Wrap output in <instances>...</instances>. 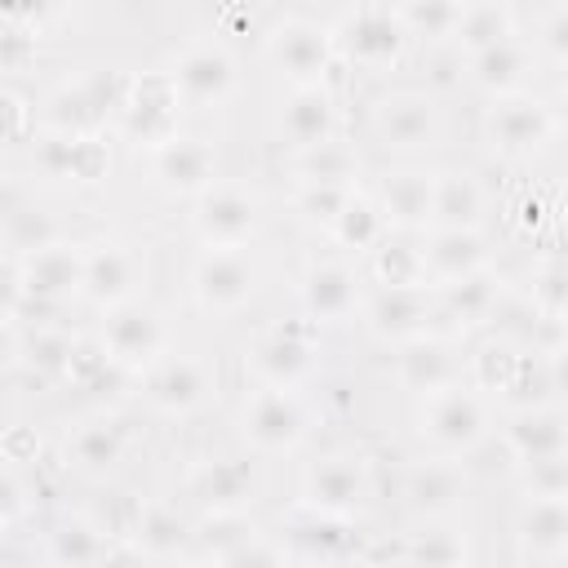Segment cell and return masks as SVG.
Segmentation results:
<instances>
[{
	"label": "cell",
	"instance_id": "44",
	"mask_svg": "<svg viewBox=\"0 0 568 568\" xmlns=\"http://www.w3.org/2000/svg\"><path fill=\"white\" fill-rule=\"evenodd\" d=\"M466 0H399V18L413 40H453Z\"/></svg>",
	"mask_w": 568,
	"mask_h": 568
},
{
	"label": "cell",
	"instance_id": "53",
	"mask_svg": "<svg viewBox=\"0 0 568 568\" xmlns=\"http://www.w3.org/2000/svg\"><path fill=\"white\" fill-rule=\"evenodd\" d=\"M541 355H546V373H550V395H555L559 404H568V337L555 342V346L541 351Z\"/></svg>",
	"mask_w": 568,
	"mask_h": 568
},
{
	"label": "cell",
	"instance_id": "48",
	"mask_svg": "<svg viewBox=\"0 0 568 568\" xmlns=\"http://www.w3.org/2000/svg\"><path fill=\"white\" fill-rule=\"evenodd\" d=\"M528 306L546 320H564L568 324V266L564 262H541L528 280Z\"/></svg>",
	"mask_w": 568,
	"mask_h": 568
},
{
	"label": "cell",
	"instance_id": "29",
	"mask_svg": "<svg viewBox=\"0 0 568 568\" xmlns=\"http://www.w3.org/2000/svg\"><path fill=\"white\" fill-rule=\"evenodd\" d=\"M537 58L541 53L528 40H519V31H515L510 40H501V44L466 58V67H470L475 89H484L493 98H510V93H524L528 89V80L537 75Z\"/></svg>",
	"mask_w": 568,
	"mask_h": 568
},
{
	"label": "cell",
	"instance_id": "40",
	"mask_svg": "<svg viewBox=\"0 0 568 568\" xmlns=\"http://www.w3.org/2000/svg\"><path fill=\"white\" fill-rule=\"evenodd\" d=\"M390 231V222H386V213H382V204H377V195H368V191H351V200H346V209L337 213V222L328 226V240L333 244H342V248H351V253H368V248H377L382 244V235Z\"/></svg>",
	"mask_w": 568,
	"mask_h": 568
},
{
	"label": "cell",
	"instance_id": "43",
	"mask_svg": "<svg viewBox=\"0 0 568 568\" xmlns=\"http://www.w3.org/2000/svg\"><path fill=\"white\" fill-rule=\"evenodd\" d=\"M293 178L297 182H337V186H355L359 178V155L355 146H346L342 138L333 142H320L311 151H297L293 155Z\"/></svg>",
	"mask_w": 568,
	"mask_h": 568
},
{
	"label": "cell",
	"instance_id": "27",
	"mask_svg": "<svg viewBox=\"0 0 568 568\" xmlns=\"http://www.w3.org/2000/svg\"><path fill=\"white\" fill-rule=\"evenodd\" d=\"M466 497V470L457 466V457H426V462H413L408 475H404V501L413 515L422 519H448Z\"/></svg>",
	"mask_w": 568,
	"mask_h": 568
},
{
	"label": "cell",
	"instance_id": "42",
	"mask_svg": "<svg viewBox=\"0 0 568 568\" xmlns=\"http://www.w3.org/2000/svg\"><path fill=\"white\" fill-rule=\"evenodd\" d=\"M519 364H524V346H519L515 337H497V342H484V346L470 355L466 377H470V386L484 390V395H510Z\"/></svg>",
	"mask_w": 568,
	"mask_h": 568
},
{
	"label": "cell",
	"instance_id": "25",
	"mask_svg": "<svg viewBox=\"0 0 568 568\" xmlns=\"http://www.w3.org/2000/svg\"><path fill=\"white\" fill-rule=\"evenodd\" d=\"M501 448L515 466H532L541 457L568 453V417L555 404H519L501 426Z\"/></svg>",
	"mask_w": 568,
	"mask_h": 568
},
{
	"label": "cell",
	"instance_id": "45",
	"mask_svg": "<svg viewBox=\"0 0 568 568\" xmlns=\"http://www.w3.org/2000/svg\"><path fill=\"white\" fill-rule=\"evenodd\" d=\"M399 559H413V564H466L470 559V537L457 532V528L408 532V541L399 546Z\"/></svg>",
	"mask_w": 568,
	"mask_h": 568
},
{
	"label": "cell",
	"instance_id": "15",
	"mask_svg": "<svg viewBox=\"0 0 568 568\" xmlns=\"http://www.w3.org/2000/svg\"><path fill=\"white\" fill-rule=\"evenodd\" d=\"M146 288V257L124 240H98L84 244V302L98 311L138 302Z\"/></svg>",
	"mask_w": 568,
	"mask_h": 568
},
{
	"label": "cell",
	"instance_id": "22",
	"mask_svg": "<svg viewBox=\"0 0 568 568\" xmlns=\"http://www.w3.org/2000/svg\"><path fill=\"white\" fill-rule=\"evenodd\" d=\"M422 262H426V284L439 288L493 266V248L479 226H430L422 240Z\"/></svg>",
	"mask_w": 568,
	"mask_h": 568
},
{
	"label": "cell",
	"instance_id": "12",
	"mask_svg": "<svg viewBox=\"0 0 568 568\" xmlns=\"http://www.w3.org/2000/svg\"><path fill=\"white\" fill-rule=\"evenodd\" d=\"M138 377H142L146 404H151L155 413H164V417H195V413L213 399V390H217L213 368H209L200 355H178V351L160 355V359H155L146 373H138Z\"/></svg>",
	"mask_w": 568,
	"mask_h": 568
},
{
	"label": "cell",
	"instance_id": "46",
	"mask_svg": "<svg viewBox=\"0 0 568 568\" xmlns=\"http://www.w3.org/2000/svg\"><path fill=\"white\" fill-rule=\"evenodd\" d=\"M351 191H355V186H337V182H297L293 209H297V217H302L306 226H320V231L328 235V226H333L337 213L346 209Z\"/></svg>",
	"mask_w": 568,
	"mask_h": 568
},
{
	"label": "cell",
	"instance_id": "5",
	"mask_svg": "<svg viewBox=\"0 0 568 568\" xmlns=\"http://www.w3.org/2000/svg\"><path fill=\"white\" fill-rule=\"evenodd\" d=\"M271 71L280 80H288V89H306V84H324L333 62H337V44H333V31L311 22V18H280L271 31H266V44H262Z\"/></svg>",
	"mask_w": 568,
	"mask_h": 568
},
{
	"label": "cell",
	"instance_id": "20",
	"mask_svg": "<svg viewBox=\"0 0 568 568\" xmlns=\"http://www.w3.org/2000/svg\"><path fill=\"white\" fill-rule=\"evenodd\" d=\"M244 368L257 386H302L315 368V342L302 328H266L244 346Z\"/></svg>",
	"mask_w": 568,
	"mask_h": 568
},
{
	"label": "cell",
	"instance_id": "32",
	"mask_svg": "<svg viewBox=\"0 0 568 568\" xmlns=\"http://www.w3.org/2000/svg\"><path fill=\"white\" fill-rule=\"evenodd\" d=\"M191 537H195V524L182 519L178 506H142L124 532L129 550L142 555V559H191Z\"/></svg>",
	"mask_w": 568,
	"mask_h": 568
},
{
	"label": "cell",
	"instance_id": "7",
	"mask_svg": "<svg viewBox=\"0 0 568 568\" xmlns=\"http://www.w3.org/2000/svg\"><path fill=\"white\" fill-rule=\"evenodd\" d=\"M133 75L115 71V67H98L84 71L75 84L58 89L44 106V129H67V133H98L106 120H115V111L129 98Z\"/></svg>",
	"mask_w": 568,
	"mask_h": 568
},
{
	"label": "cell",
	"instance_id": "54",
	"mask_svg": "<svg viewBox=\"0 0 568 568\" xmlns=\"http://www.w3.org/2000/svg\"><path fill=\"white\" fill-rule=\"evenodd\" d=\"M546 257L568 266V213H564V217L550 226V235H546Z\"/></svg>",
	"mask_w": 568,
	"mask_h": 568
},
{
	"label": "cell",
	"instance_id": "39",
	"mask_svg": "<svg viewBox=\"0 0 568 568\" xmlns=\"http://www.w3.org/2000/svg\"><path fill=\"white\" fill-rule=\"evenodd\" d=\"M510 36H515V13H510L506 0H466L462 22L453 31V44L466 58H475V53H484V49L510 40Z\"/></svg>",
	"mask_w": 568,
	"mask_h": 568
},
{
	"label": "cell",
	"instance_id": "36",
	"mask_svg": "<svg viewBox=\"0 0 568 568\" xmlns=\"http://www.w3.org/2000/svg\"><path fill=\"white\" fill-rule=\"evenodd\" d=\"M124 457V426L115 417H84L67 435V466L80 475H106Z\"/></svg>",
	"mask_w": 568,
	"mask_h": 568
},
{
	"label": "cell",
	"instance_id": "52",
	"mask_svg": "<svg viewBox=\"0 0 568 568\" xmlns=\"http://www.w3.org/2000/svg\"><path fill=\"white\" fill-rule=\"evenodd\" d=\"M22 479H18V470H13V462H9V470H4V479H0V528L4 532H13V524L22 519Z\"/></svg>",
	"mask_w": 568,
	"mask_h": 568
},
{
	"label": "cell",
	"instance_id": "30",
	"mask_svg": "<svg viewBox=\"0 0 568 568\" xmlns=\"http://www.w3.org/2000/svg\"><path fill=\"white\" fill-rule=\"evenodd\" d=\"M519 559H568V501L564 497H524L515 515Z\"/></svg>",
	"mask_w": 568,
	"mask_h": 568
},
{
	"label": "cell",
	"instance_id": "21",
	"mask_svg": "<svg viewBox=\"0 0 568 568\" xmlns=\"http://www.w3.org/2000/svg\"><path fill=\"white\" fill-rule=\"evenodd\" d=\"M288 559L297 564H337V559H355V524L346 515H320V510H297L284 532H280Z\"/></svg>",
	"mask_w": 568,
	"mask_h": 568
},
{
	"label": "cell",
	"instance_id": "8",
	"mask_svg": "<svg viewBox=\"0 0 568 568\" xmlns=\"http://www.w3.org/2000/svg\"><path fill=\"white\" fill-rule=\"evenodd\" d=\"M182 93L173 84L169 71H151V75H133L124 106L115 111V129L120 138H129L133 146L155 151L160 142L178 138V120H182Z\"/></svg>",
	"mask_w": 568,
	"mask_h": 568
},
{
	"label": "cell",
	"instance_id": "35",
	"mask_svg": "<svg viewBox=\"0 0 568 568\" xmlns=\"http://www.w3.org/2000/svg\"><path fill=\"white\" fill-rule=\"evenodd\" d=\"M262 528L248 519V510H204L191 537V559L204 564H235L240 550L257 537Z\"/></svg>",
	"mask_w": 568,
	"mask_h": 568
},
{
	"label": "cell",
	"instance_id": "33",
	"mask_svg": "<svg viewBox=\"0 0 568 568\" xmlns=\"http://www.w3.org/2000/svg\"><path fill=\"white\" fill-rule=\"evenodd\" d=\"M435 302H439V315H448L457 324H488V320L501 315L506 288H501V275L493 266H484L475 275H462L453 284H439L435 288Z\"/></svg>",
	"mask_w": 568,
	"mask_h": 568
},
{
	"label": "cell",
	"instance_id": "1",
	"mask_svg": "<svg viewBox=\"0 0 568 568\" xmlns=\"http://www.w3.org/2000/svg\"><path fill=\"white\" fill-rule=\"evenodd\" d=\"M4 311L9 306H67L84 293V244L53 240L27 257H4Z\"/></svg>",
	"mask_w": 568,
	"mask_h": 568
},
{
	"label": "cell",
	"instance_id": "24",
	"mask_svg": "<svg viewBox=\"0 0 568 568\" xmlns=\"http://www.w3.org/2000/svg\"><path fill=\"white\" fill-rule=\"evenodd\" d=\"M373 138L386 151H422L439 138V106L426 93H390L373 106Z\"/></svg>",
	"mask_w": 568,
	"mask_h": 568
},
{
	"label": "cell",
	"instance_id": "16",
	"mask_svg": "<svg viewBox=\"0 0 568 568\" xmlns=\"http://www.w3.org/2000/svg\"><path fill=\"white\" fill-rule=\"evenodd\" d=\"M169 75L186 106H222L235 93V58L217 40H191L173 53Z\"/></svg>",
	"mask_w": 568,
	"mask_h": 568
},
{
	"label": "cell",
	"instance_id": "6",
	"mask_svg": "<svg viewBox=\"0 0 568 568\" xmlns=\"http://www.w3.org/2000/svg\"><path fill=\"white\" fill-rule=\"evenodd\" d=\"M484 138L501 160H532L559 138V115L550 102L532 98L528 89L510 98H493L484 115Z\"/></svg>",
	"mask_w": 568,
	"mask_h": 568
},
{
	"label": "cell",
	"instance_id": "19",
	"mask_svg": "<svg viewBox=\"0 0 568 568\" xmlns=\"http://www.w3.org/2000/svg\"><path fill=\"white\" fill-rule=\"evenodd\" d=\"M297 297H302V315L311 324H346L364 306V288H359L355 266H346L337 257L311 262L297 280Z\"/></svg>",
	"mask_w": 568,
	"mask_h": 568
},
{
	"label": "cell",
	"instance_id": "31",
	"mask_svg": "<svg viewBox=\"0 0 568 568\" xmlns=\"http://www.w3.org/2000/svg\"><path fill=\"white\" fill-rule=\"evenodd\" d=\"M377 204L390 222V231H430L435 222V173L426 169H399L377 186Z\"/></svg>",
	"mask_w": 568,
	"mask_h": 568
},
{
	"label": "cell",
	"instance_id": "10",
	"mask_svg": "<svg viewBox=\"0 0 568 568\" xmlns=\"http://www.w3.org/2000/svg\"><path fill=\"white\" fill-rule=\"evenodd\" d=\"M98 342L124 373H146L160 355H169V324L146 302H124L102 311Z\"/></svg>",
	"mask_w": 568,
	"mask_h": 568
},
{
	"label": "cell",
	"instance_id": "49",
	"mask_svg": "<svg viewBox=\"0 0 568 568\" xmlns=\"http://www.w3.org/2000/svg\"><path fill=\"white\" fill-rule=\"evenodd\" d=\"M0 9H4V27H18L40 40L62 22L67 0H0Z\"/></svg>",
	"mask_w": 568,
	"mask_h": 568
},
{
	"label": "cell",
	"instance_id": "34",
	"mask_svg": "<svg viewBox=\"0 0 568 568\" xmlns=\"http://www.w3.org/2000/svg\"><path fill=\"white\" fill-rule=\"evenodd\" d=\"M9 342H13V359H18L22 368L40 373V377H71V364H75V355H80L75 333H67V328L53 324V320H40V324L22 328V337L13 333Z\"/></svg>",
	"mask_w": 568,
	"mask_h": 568
},
{
	"label": "cell",
	"instance_id": "51",
	"mask_svg": "<svg viewBox=\"0 0 568 568\" xmlns=\"http://www.w3.org/2000/svg\"><path fill=\"white\" fill-rule=\"evenodd\" d=\"M537 53L555 67H568V0L555 4L537 27Z\"/></svg>",
	"mask_w": 568,
	"mask_h": 568
},
{
	"label": "cell",
	"instance_id": "3",
	"mask_svg": "<svg viewBox=\"0 0 568 568\" xmlns=\"http://www.w3.org/2000/svg\"><path fill=\"white\" fill-rule=\"evenodd\" d=\"M240 435L262 457L297 453L311 435V408L297 386H253L240 399Z\"/></svg>",
	"mask_w": 568,
	"mask_h": 568
},
{
	"label": "cell",
	"instance_id": "2",
	"mask_svg": "<svg viewBox=\"0 0 568 568\" xmlns=\"http://www.w3.org/2000/svg\"><path fill=\"white\" fill-rule=\"evenodd\" d=\"M493 430V417H488V395L475 390L470 382H453L444 390H430L422 395L417 404V435L430 444V453H444V457H466L475 453Z\"/></svg>",
	"mask_w": 568,
	"mask_h": 568
},
{
	"label": "cell",
	"instance_id": "9",
	"mask_svg": "<svg viewBox=\"0 0 568 568\" xmlns=\"http://www.w3.org/2000/svg\"><path fill=\"white\" fill-rule=\"evenodd\" d=\"M435 315H439V302L430 284H377L359 306L364 328L386 346H404L430 333Z\"/></svg>",
	"mask_w": 568,
	"mask_h": 568
},
{
	"label": "cell",
	"instance_id": "13",
	"mask_svg": "<svg viewBox=\"0 0 568 568\" xmlns=\"http://www.w3.org/2000/svg\"><path fill=\"white\" fill-rule=\"evenodd\" d=\"M257 293V266L244 248H204L191 266V297L204 315H235Z\"/></svg>",
	"mask_w": 568,
	"mask_h": 568
},
{
	"label": "cell",
	"instance_id": "17",
	"mask_svg": "<svg viewBox=\"0 0 568 568\" xmlns=\"http://www.w3.org/2000/svg\"><path fill=\"white\" fill-rule=\"evenodd\" d=\"M31 160L44 178L80 182V186L106 178L111 169V151L102 133H67V129H44L31 146Z\"/></svg>",
	"mask_w": 568,
	"mask_h": 568
},
{
	"label": "cell",
	"instance_id": "23",
	"mask_svg": "<svg viewBox=\"0 0 568 568\" xmlns=\"http://www.w3.org/2000/svg\"><path fill=\"white\" fill-rule=\"evenodd\" d=\"M337 124H342V115H337V102H333L328 84L288 89V98H284V106L275 115V133H280L284 146H293V155L311 151L320 142H333Z\"/></svg>",
	"mask_w": 568,
	"mask_h": 568
},
{
	"label": "cell",
	"instance_id": "4",
	"mask_svg": "<svg viewBox=\"0 0 568 568\" xmlns=\"http://www.w3.org/2000/svg\"><path fill=\"white\" fill-rule=\"evenodd\" d=\"M408 40L413 36L399 18V4H382V0H364L346 9L342 22L333 27L337 58H346L359 71H390L404 58Z\"/></svg>",
	"mask_w": 568,
	"mask_h": 568
},
{
	"label": "cell",
	"instance_id": "11",
	"mask_svg": "<svg viewBox=\"0 0 568 568\" xmlns=\"http://www.w3.org/2000/svg\"><path fill=\"white\" fill-rule=\"evenodd\" d=\"M368 493H373V479H368L364 457H355V453H324V457H315L302 470L297 506L320 510V515H346V519H355L359 506L368 501Z\"/></svg>",
	"mask_w": 568,
	"mask_h": 568
},
{
	"label": "cell",
	"instance_id": "28",
	"mask_svg": "<svg viewBox=\"0 0 568 568\" xmlns=\"http://www.w3.org/2000/svg\"><path fill=\"white\" fill-rule=\"evenodd\" d=\"M395 382L422 399L430 390H444V386L462 382V359L453 355V346L444 337L422 333V337L395 346Z\"/></svg>",
	"mask_w": 568,
	"mask_h": 568
},
{
	"label": "cell",
	"instance_id": "47",
	"mask_svg": "<svg viewBox=\"0 0 568 568\" xmlns=\"http://www.w3.org/2000/svg\"><path fill=\"white\" fill-rule=\"evenodd\" d=\"M53 240H62V231L40 209H13L9 222H4V257H27V253H36Z\"/></svg>",
	"mask_w": 568,
	"mask_h": 568
},
{
	"label": "cell",
	"instance_id": "37",
	"mask_svg": "<svg viewBox=\"0 0 568 568\" xmlns=\"http://www.w3.org/2000/svg\"><path fill=\"white\" fill-rule=\"evenodd\" d=\"M111 537L115 532H106L89 519H62L44 541V559L62 564V568H80V564H106L115 555H129V550H115Z\"/></svg>",
	"mask_w": 568,
	"mask_h": 568
},
{
	"label": "cell",
	"instance_id": "14",
	"mask_svg": "<svg viewBox=\"0 0 568 568\" xmlns=\"http://www.w3.org/2000/svg\"><path fill=\"white\" fill-rule=\"evenodd\" d=\"M257 200L235 182H213L204 195H195L191 209V231L204 248H244L257 235Z\"/></svg>",
	"mask_w": 568,
	"mask_h": 568
},
{
	"label": "cell",
	"instance_id": "18",
	"mask_svg": "<svg viewBox=\"0 0 568 568\" xmlns=\"http://www.w3.org/2000/svg\"><path fill=\"white\" fill-rule=\"evenodd\" d=\"M146 155H151V182H155V191H164L173 200H195V195H204L217 182V155H213V146L204 138L178 133V138L160 142Z\"/></svg>",
	"mask_w": 568,
	"mask_h": 568
},
{
	"label": "cell",
	"instance_id": "26",
	"mask_svg": "<svg viewBox=\"0 0 568 568\" xmlns=\"http://www.w3.org/2000/svg\"><path fill=\"white\" fill-rule=\"evenodd\" d=\"M186 493L200 510H248L257 497V470L248 457H204L195 462Z\"/></svg>",
	"mask_w": 568,
	"mask_h": 568
},
{
	"label": "cell",
	"instance_id": "41",
	"mask_svg": "<svg viewBox=\"0 0 568 568\" xmlns=\"http://www.w3.org/2000/svg\"><path fill=\"white\" fill-rule=\"evenodd\" d=\"M368 262L377 284H426V262L413 231H386L382 244L368 248Z\"/></svg>",
	"mask_w": 568,
	"mask_h": 568
},
{
	"label": "cell",
	"instance_id": "50",
	"mask_svg": "<svg viewBox=\"0 0 568 568\" xmlns=\"http://www.w3.org/2000/svg\"><path fill=\"white\" fill-rule=\"evenodd\" d=\"M519 470H524V497H564L568 501V453L541 457Z\"/></svg>",
	"mask_w": 568,
	"mask_h": 568
},
{
	"label": "cell",
	"instance_id": "38",
	"mask_svg": "<svg viewBox=\"0 0 568 568\" xmlns=\"http://www.w3.org/2000/svg\"><path fill=\"white\" fill-rule=\"evenodd\" d=\"M488 213V195L475 173L448 169L435 173V222L430 226H479Z\"/></svg>",
	"mask_w": 568,
	"mask_h": 568
},
{
	"label": "cell",
	"instance_id": "55",
	"mask_svg": "<svg viewBox=\"0 0 568 568\" xmlns=\"http://www.w3.org/2000/svg\"><path fill=\"white\" fill-rule=\"evenodd\" d=\"M4 106H9V142H22V120H27V111H22V106H27V102L9 89V93H4Z\"/></svg>",
	"mask_w": 568,
	"mask_h": 568
}]
</instances>
